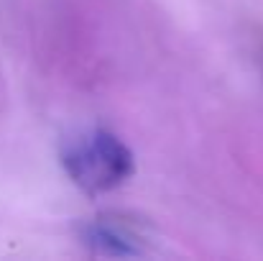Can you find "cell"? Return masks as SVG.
Instances as JSON below:
<instances>
[{
  "label": "cell",
  "instance_id": "obj_1",
  "mask_svg": "<svg viewBox=\"0 0 263 261\" xmlns=\"http://www.w3.org/2000/svg\"><path fill=\"white\" fill-rule=\"evenodd\" d=\"M62 167L92 197L125 184L136 172L130 149L107 128H92L69 138L62 146Z\"/></svg>",
  "mask_w": 263,
  "mask_h": 261
},
{
  "label": "cell",
  "instance_id": "obj_2",
  "mask_svg": "<svg viewBox=\"0 0 263 261\" xmlns=\"http://www.w3.org/2000/svg\"><path fill=\"white\" fill-rule=\"evenodd\" d=\"M82 243L97 256L133 259V256L146 254L148 236H146V228L136 218L107 213V215L92 218L87 225H82Z\"/></svg>",
  "mask_w": 263,
  "mask_h": 261
}]
</instances>
